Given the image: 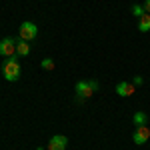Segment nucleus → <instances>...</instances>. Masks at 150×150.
Instances as JSON below:
<instances>
[{
  "mask_svg": "<svg viewBox=\"0 0 150 150\" xmlns=\"http://www.w3.org/2000/svg\"><path fill=\"white\" fill-rule=\"evenodd\" d=\"M22 74V66L18 62V56H12V58H6L2 62V76L6 82H16Z\"/></svg>",
  "mask_w": 150,
  "mask_h": 150,
  "instance_id": "obj_1",
  "label": "nucleus"
},
{
  "mask_svg": "<svg viewBox=\"0 0 150 150\" xmlns=\"http://www.w3.org/2000/svg\"><path fill=\"white\" fill-rule=\"evenodd\" d=\"M94 92H98V82L96 80H80L76 84V94L82 98H90Z\"/></svg>",
  "mask_w": 150,
  "mask_h": 150,
  "instance_id": "obj_2",
  "label": "nucleus"
},
{
  "mask_svg": "<svg viewBox=\"0 0 150 150\" xmlns=\"http://www.w3.org/2000/svg\"><path fill=\"white\" fill-rule=\"evenodd\" d=\"M18 34H20V38H22V40L30 42V40H34L36 36H38V26H36L34 22H28V20H26V22L20 24Z\"/></svg>",
  "mask_w": 150,
  "mask_h": 150,
  "instance_id": "obj_3",
  "label": "nucleus"
},
{
  "mask_svg": "<svg viewBox=\"0 0 150 150\" xmlns=\"http://www.w3.org/2000/svg\"><path fill=\"white\" fill-rule=\"evenodd\" d=\"M0 56L4 58L16 56V40L14 38H2L0 40Z\"/></svg>",
  "mask_w": 150,
  "mask_h": 150,
  "instance_id": "obj_4",
  "label": "nucleus"
},
{
  "mask_svg": "<svg viewBox=\"0 0 150 150\" xmlns=\"http://www.w3.org/2000/svg\"><path fill=\"white\" fill-rule=\"evenodd\" d=\"M132 140H134V144H136V146L146 144V140H150V128L146 126V124L136 126V128H134V132H132Z\"/></svg>",
  "mask_w": 150,
  "mask_h": 150,
  "instance_id": "obj_5",
  "label": "nucleus"
},
{
  "mask_svg": "<svg viewBox=\"0 0 150 150\" xmlns=\"http://www.w3.org/2000/svg\"><path fill=\"white\" fill-rule=\"evenodd\" d=\"M68 146V138L64 136V134H54L52 138L48 140V150H66Z\"/></svg>",
  "mask_w": 150,
  "mask_h": 150,
  "instance_id": "obj_6",
  "label": "nucleus"
},
{
  "mask_svg": "<svg viewBox=\"0 0 150 150\" xmlns=\"http://www.w3.org/2000/svg\"><path fill=\"white\" fill-rule=\"evenodd\" d=\"M134 92H136L134 82H118V84H116V94H118L120 98H128V96H132Z\"/></svg>",
  "mask_w": 150,
  "mask_h": 150,
  "instance_id": "obj_7",
  "label": "nucleus"
},
{
  "mask_svg": "<svg viewBox=\"0 0 150 150\" xmlns=\"http://www.w3.org/2000/svg\"><path fill=\"white\" fill-rule=\"evenodd\" d=\"M28 54H30V44L22 38H18L16 40V56H28Z\"/></svg>",
  "mask_w": 150,
  "mask_h": 150,
  "instance_id": "obj_8",
  "label": "nucleus"
},
{
  "mask_svg": "<svg viewBox=\"0 0 150 150\" xmlns=\"http://www.w3.org/2000/svg\"><path fill=\"white\" fill-rule=\"evenodd\" d=\"M138 30L140 32H150V14L148 12L142 18H138Z\"/></svg>",
  "mask_w": 150,
  "mask_h": 150,
  "instance_id": "obj_9",
  "label": "nucleus"
},
{
  "mask_svg": "<svg viewBox=\"0 0 150 150\" xmlns=\"http://www.w3.org/2000/svg\"><path fill=\"white\" fill-rule=\"evenodd\" d=\"M146 120H148V116H146V112H144V110H136V112H134V116H132V122H134L136 126L146 124Z\"/></svg>",
  "mask_w": 150,
  "mask_h": 150,
  "instance_id": "obj_10",
  "label": "nucleus"
},
{
  "mask_svg": "<svg viewBox=\"0 0 150 150\" xmlns=\"http://www.w3.org/2000/svg\"><path fill=\"white\" fill-rule=\"evenodd\" d=\"M130 12H132V16H134V18H142V16L146 14V10H144V6H142V4H134V6L130 8Z\"/></svg>",
  "mask_w": 150,
  "mask_h": 150,
  "instance_id": "obj_11",
  "label": "nucleus"
},
{
  "mask_svg": "<svg viewBox=\"0 0 150 150\" xmlns=\"http://www.w3.org/2000/svg\"><path fill=\"white\" fill-rule=\"evenodd\" d=\"M40 64H42V68H44V70H54V60H52V58H44Z\"/></svg>",
  "mask_w": 150,
  "mask_h": 150,
  "instance_id": "obj_12",
  "label": "nucleus"
},
{
  "mask_svg": "<svg viewBox=\"0 0 150 150\" xmlns=\"http://www.w3.org/2000/svg\"><path fill=\"white\" fill-rule=\"evenodd\" d=\"M142 82H144V78H142V76H134V86H140Z\"/></svg>",
  "mask_w": 150,
  "mask_h": 150,
  "instance_id": "obj_13",
  "label": "nucleus"
},
{
  "mask_svg": "<svg viewBox=\"0 0 150 150\" xmlns=\"http://www.w3.org/2000/svg\"><path fill=\"white\" fill-rule=\"evenodd\" d=\"M142 6H144V10L150 14V0H144V4H142Z\"/></svg>",
  "mask_w": 150,
  "mask_h": 150,
  "instance_id": "obj_14",
  "label": "nucleus"
}]
</instances>
